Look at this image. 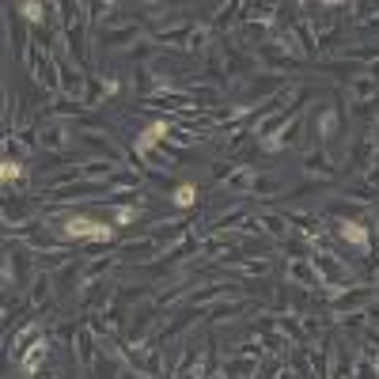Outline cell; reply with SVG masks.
I'll return each mask as SVG.
<instances>
[{
	"mask_svg": "<svg viewBox=\"0 0 379 379\" xmlns=\"http://www.w3.org/2000/svg\"><path fill=\"white\" fill-rule=\"evenodd\" d=\"M65 235H72V239H110V228L106 224H95V220H87V216H72L69 224H65Z\"/></svg>",
	"mask_w": 379,
	"mask_h": 379,
	"instance_id": "obj_1",
	"label": "cell"
},
{
	"mask_svg": "<svg viewBox=\"0 0 379 379\" xmlns=\"http://www.w3.org/2000/svg\"><path fill=\"white\" fill-rule=\"evenodd\" d=\"M174 205H178V209L194 205V186H178V189H174Z\"/></svg>",
	"mask_w": 379,
	"mask_h": 379,
	"instance_id": "obj_2",
	"label": "cell"
},
{
	"mask_svg": "<svg viewBox=\"0 0 379 379\" xmlns=\"http://www.w3.org/2000/svg\"><path fill=\"white\" fill-rule=\"evenodd\" d=\"M163 129H167V125H152V129H148V137L140 140V152H144V148H152V144H155V137H159Z\"/></svg>",
	"mask_w": 379,
	"mask_h": 379,
	"instance_id": "obj_3",
	"label": "cell"
},
{
	"mask_svg": "<svg viewBox=\"0 0 379 379\" xmlns=\"http://www.w3.org/2000/svg\"><path fill=\"white\" fill-rule=\"evenodd\" d=\"M341 235H345V239H353V243H364V239H368V235H364V232H360V228H356V224L341 228Z\"/></svg>",
	"mask_w": 379,
	"mask_h": 379,
	"instance_id": "obj_4",
	"label": "cell"
},
{
	"mask_svg": "<svg viewBox=\"0 0 379 379\" xmlns=\"http://www.w3.org/2000/svg\"><path fill=\"white\" fill-rule=\"evenodd\" d=\"M16 174H19V167H16V163H4V182H12Z\"/></svg>",
	"mask_w": 379,
	"mask_h": 379,
	"instance_id": "obj_5",
	"label": "cell"
}]
</instances>
